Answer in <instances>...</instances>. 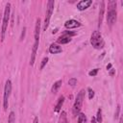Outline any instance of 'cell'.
Wrapping results in <instances>:
<instances>
[{
  "label": "cell",
  "mask_w": 123,
  "mask_h": 123,
  "mask_svg": "<svg viewBox=\"0 0 123 123\" xmlns=\"http://www.w3.org/2000/svg\"><path fill=\"white\" fill-rule=\"evenodd\" d=\"M76 33L74 32H70V31H65L63 33V35H62L59 38H58V43L60 44H66L68 42L71 41V37L73 36H75Z\"/></svg>",
  "instance_id": "7"
},
{
  "label": "cell",
  "mask_w": 123,
  "mask_h": 123,
  "mask_svg": "<svg viewBox=\"0 0 123 123\" xmlns=\"http://www.w3.org/2000/svg\"><path fill=\"white\" fill-rule=\"evenodd\" d=\"M111 63H109V64L107 65V69H108V70H111Z\"/></svg>",
  "instance_id": "27"
},
{
  "label": "cell",
  "mask_w": 123,
  "mask_h": 123,
  "mask_svg": "<svg viewBox=\"0 0 123 123\" xmlns=\"http://www.w3.org/2000/svg\"><path fill=\"white\" fill-rule=\"evenodd\" d=\"M87 91H88V98H89V99H92V98L94 97V90H93L92 88L88 87V88H87Z\"/></svg>",
  "instance_id": "22"
},
{
  "label": "cell",
  "mask_w": 123,
  "mask_h": 123,
  "mask_svg": "<svg viewBox=\"0 0 123 123\" xmlns=\"http://www.w3.org/2000/svg\"><path fill=\"white\" fill-rule=\"evenodd\" d=\"M10 14H11V4L7 3L5 6V11L3 14V22H2V29H1V40L3 41L5 39L6 31L8 28L9 20H10Z\"/></svg>",
  "instance_id": "2"
},
{
  "label": "cell",
  "mask_w": 123,
  "mask_h": 123,
  "mask_svg": "<svg viewBox=\"0 0 123 123\" xmlns=\"http://www.w3.org/2000/svg\"><path fill=\"white\" fill-rule=\"evenodd\" d=\"M62 51V47L59 45V44H56V43H52L50 46H49V52L51 54H59Z\"/></svg>",
  "instance_id": "13"
},
{
  "label": "cell",
  "mask_w": 123,
  "mask_h": 123,
  "mask_svg": "<svg viewBox=\"0 0 123 123\" xmlns=\"http://www.w3.org/2000/svg\"><path fill=\"white\" fill-rule=\"evenodd\" d=\"M92 4L91 0H82L77 4V9L79 11H85L87 8H89V6Z\"/></svg>",
  "instance_id": "9"
},
{
  "label": "cell",
  "mask_w": 123,
  "mask_h": 123,
  "mask_svg": "<svg viewBox=\"0 0 123 123\" xmlns=\"http://www.w3.org/2000/svg\"><path fill=\"white\" fill-rule=\"evenodd\" d=\"M33 123H38V117H37V116H36V117L34 118V120H33Z\"/></svg>",
  "instance_id": "26"
},
{
  "label": "cell",
  "mask_w": 123,
  "mask_h": 123,
  "mask_svg": "<svg viewBox=\"0 0 123 123\" xmlns=\"http://www.w3.org/2000/svg\"><path fill=\"white\" fill-rule=\"evenodd\" d=\"M0 19H1V14H0Z\"/></svg>",
  "instance_id": "31"
},
{
  "label": "cell",
  "mask_w": 123,
  "mask_h": 123,
  "mask_svg": "<svg viewBox=\"0 0 123 123\" xmlns=\"http://www.w3.org/2000/svg\"><path fill=\"white\" fill-rule=\"evenodd\" d=\"M85 94H86L85 89H81L76 96V99H75V102L73 105V114L75 116L80 113V111L83 106V102L85 100Z\"/></svg>",
  "instance_id": "3"
},
{
  "label": "cell",
  "mask_w": 123,
  "mask_h": 123,
  "mask_svg": "<svg viewBox=\"0 0 123 123\" xmlns=\"http://www.w3.org/2000/svg\"><path fill=\"white\" fill-rule=\"evenodd\" d=\"M38 42L39 41H35L34 45H33V49H32V54H31V59H30V65H34L35 63V60H36V56H37V51L38 48Z\"/></svg>",
  "instance_id": "11"
},
{
  "label": "cell",
  "mask_w": 123,
  "mask_h": 123,
  "mask_svg": "<svg viewBox=\"0 0 123 123\" xmlns=\"http://www.w3.org/2000/svg\"><path fill=\"white\" fill-rule=\"evenodd\" d=\"M63 102H64V97L63 96H60V98L58 100V103L55 106V111L56 112H59L61 111V109H62V107L63 105Z\"/></svg>",
  "instance_id": "14"
},
{
  "label": "cell",
  "mask_w": 123,
  "mask_h": 123,
  "mask_svg": "<svg viewBox=\"0 0 123 123\" xmlns=\"http://www.w3.org/2000/svg\"><path fill=\"white\" fill-rule=\"evenodd\" d=\"M61 123H68L65 111H62V113H61Z\"/></svg>",
  "instance_id": "19"
},
{
  "label": "cell",
  "mask_w": 123,
  "mask_h": 123,
  "mask_svg": "<svg viewBox=\"0 0 123 123\" xmlns=\"http://www.w3.org/2000/svg\"><path fill=\"white\" fill-rule=\"evenodd\" d=\"M25 34H26V27H23L22 32H21V35H20V40H23V39H24Z\"/></svg>",
  "instance_id": "24"
},
{
  "label": "cell",
  "mask_w": 123,
  "mask_h": 123,
  "mask_svg": "<svg viewBox=\"0 0 123 123\" xmlns=\"http://www.w3.org/2000/svg\"><path fill=\"white\" fill-rule=\"evenodd\" d=\"M116 1L111 0L108 3V13H107V22L109 24V26H112L115 21H116V17H117V12H116Z\"/></svg>",
  "instance_id": "1"
},
{
  "label": "cell",
  "mask_w": 123,
  "mask_h": 123,
  "mask_svg": "<svg viewBox=\"0 0 123 123\" xmlns=\"http://www.w3.org/2000/svg\"><path fill=\"white\" fill-rule=\"evenodd\" d=\"M62 84V80H59V81H57L56 83H54V85L52 86L51 91H52V92H54V93H56V92L58 91V89L61 87Z\"/></svg>",
  "instance_id": "15"
},
{
  "label": "cell",
  "mask_w": 123,
  "mask_h": 123,
  "mask_svg": "<svg viewBox=\"0 0 123 123\" xmlns=\"http://www.w3.org/2000/svg\"><path fill=\"white\" fill-rule=\"evenodd\" d=\"M98 70H99L98 68H95V69H93V70L89 71V72H88V75H89V76H96V74H97Z\"/></svg>",
  "instance_id": "25"
},
{
  "label": "cell",
  "mask_w": 123,
  "mask_h": 123,
  "mask_svg": "<svg viewBox=\"0 0 123 123\" xmlns=\"http://www.w3.org/2000/svg\"><path fill=\"white\" fill-rule=\"evenodd\" d=\"M76 84H77V79H76V78H71V79H69V81H68V85H69V86H74Z\"/></svg>",
  "instance_id": "20"
},
{
  "label": "cell",
  "mask_w": 123,
  "mask_h": 123,
  "mask_svg": "<svg viewBox=\"0 0 123 123\" xmlns=\"http://www.w3.org/2000/svg\"><path fill=\"white\" fill-rule=\"evenodd\" d=\"M119 123H123V116L121 115L120 118H119Z\"/></svg>",
  "instance_id": "30"
},
{
  "label": "cell",
  "mask_w": 123,
  "mask_h": 123,
  "mask_svg": "<svg viewBox=\"0 0 123 123\" xmlns=\"http://www.w3.org/2000/svg\"><path fill=\"white\" fill-rule=\"evenodd\" d=\"M8 123H15V114L13 111H11L8 118Z\"/></svg>",
  "instance_id": "18"
},
{
  "label": "cell",
  "mask_w": 123,
  "mask_h": 123,
  "mask_svg": "<svg viewBox=\"0 0 123 123\" xmlns=\"http://www.w3.org/2000/svg\"><path fill=\"white\" fill-rule=\"evenodd\" d=\"M78 123H86V116L85 113L80 112L78 114Z\"/></svg>",
  "instance_id": "16"
},
{
  "label": "cell",
  "mask_w": 123,
  "mask_h": 123,
  "mask_svg": "<svg viewBox=\"0 0 123 123\" xmlns=\"http://www.w3.org/2000/svg\"><path fill=\"white\" fill-rule=\"evenodd\" d=\"M119 111H120V105H117L116 107V111H115V113H114V119L116 120L119 116Z\"/></svg>",
  "instance_id": "23"
},
{
  "label": "cell",
  "mask_w": 123,
  "mask_h": 123,
  "mask_svg": "<svg viewBox=\"0 0 123 123\" xmlns=\"http://www.w3.org/2000/svg\"><path fill=\"white\" fill-rule=\"evenodd\" d=\"M95 119H96V122H98V123H102V110H101V109H98Z\"/></svg>",
  "instance_id": "17"
},
{
  "label": "cell",
  "mask_w": 123,
  "mask_h": 123,
  "mask_svg": "<svg viewBox=\"0 0 123 123\" xmlns=\"http://www.w3.org/2000/svg\"><path fill=\"white\" fill-rule=\"evenodd\" d=\"M90 43L95 49H102L104 47V39L99 31H94L90 37Z\"/></svg>",
  "instance_id": "4"
},
{
  "label": "cell",
  "mask_w": 123,
  "mask_h": 123,
  "mask_svg": "<svg viewBox=\"0 0 123 123\" xmlns=\"http://www.w3.org/2000/svg\"><path fill=\"white\" fill-rule=\"evenodd\" d=\"M91 123H96V119H95V117H92V118H91Z\"/></svg>",
  "instance_id": "29"
},
{
  "label": "cell",
  "mask_w": 123,
  "mask_h": 123,
  "mask_svg": "<svg viewBox=\"0 0 123 123\" xmlns=\"http://www.w3.org/2000/svg\"><path fill=\"white\" fill-rule=\"evenodd\" d=\"M104 12H105V2L101 1L100 3V11H99V17H98V27L102 25L103 17H104Z\"/></svg>",
  "instance_id": "12"
},
{
  "label": "cell",
  "mask_w": 123,
  "mask_h": 123,
  "mask_svg": "<svg viewBox=\"0 0 123 123\" xmlns=\"http://www.w3.org/2000/svg\"><path fill=\"white\" fill-rule=\"evenodd\" d=\"M64 26H65L66 29H69L70 30V29H75V28L80 27L81 26V23L79 21L75 20V19H69V20L65 21Z\"/></svg>",
  "instance_id": "8"
},
{
  "label": "cell",
  "mask_w": 123,
  "mask_h": 123,
  "mask_svg": "<svg viewBox=\"0 0 123 123\" xmlns=\"http://www.w3.org/2000/svg\"><path fill=\"white\" fill-rule=\"evenodd\" d=\"M40 18L37 17L36 19V26H35V41H39V34H40Z\"/></svg>",
  "instance_id": "10"
},
{
  "label": "cell",
  "mask_w": 123,
  "mask_h": 123,
  "mask_svg": "<svg viewBox=\"0 0 123 123\" xmlns=\"http://www.w3.org/2000/svg\"><path fill=\"white\" fill-rule=\"evenodd\" d=\"M54 5L55 2L54 0H49L47 2V8H46V13H45V18H44V23H43V31H46V29L49 26L50 23V19H51V15L53 13L54 11Z\"/></svg>",
  "instance_id": "5"
},
{
  "label": "cell",
  "mask_w": 123,
  "mask_h": 123,
  "mask_svg": "<svg viewBox=\"0 0 123 123\" xmlns=\"http://www.w3.org/2000/svg\"><path fill=\"white\" fill-rule=\"evenodd\" d=\"M12 92V82L11 80H7L5 83V87H4V96H3V108L5 111H7L8 106H9V98Z\"/></svg>",
  "instance_id": "6"
},
{
  "label": "cell",
  "mask_w": 123,
  "mask_h": 123,
  "mask_svg": "<svg viewBox=\"0 0 123 123\" xmlns=\"http://www.w3.org/2000/svg\"><path fill=\"white\" fill-rule=\"evenodd\" d=\"M113 74H114V69H112V68H111V71L110 72V75H111V76H112Z\"/></svg>",
  "instance_id": "28"
},
{
  "label": "cell",
  "mask_w": 123,
  "mask_h": 123,
  "mask_svg": "<svg viewBox=\"0 0 123 123\" xmlns=\"http://www.w3.org/2000/svg\"><path fill=\"white\" fill-rule=\"evenodd\" d=\"M47 62H48V58H47V57H45V58L42 59V61H41V64H40V70L43 69V67L45 66V64L47 63Z\"/></svg>",
  "instance_id": "21"
}]
</instances>
